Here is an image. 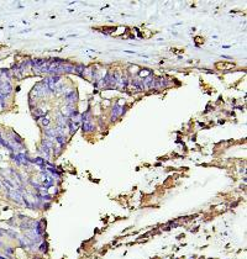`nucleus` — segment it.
<instances>
[{
    "label": "nucleus",
    "mask_w": 247,
    "mask_h": 259,
    "mask_svg": "<svg viewBox=\"0 0 247 259\" xmlns=\"http://www.w3.org/2000/svg\"><path fill=\"white\" fill-rule=\"evenodd\" d=\"M122 114H124V110H122L119 105H115V106H114V109H112L111 122H112V121H116V120H117V117H119L120 115H122Z\"/></svg>",
    "instance_id": "nucleus-1"
},
{
    "label": "nucleus",
    "mask_w": 247,
    "mask_h": 259,
    "mask_svg": "<svg viewBox=\"0 0 247 259\" xmlns=\"http://www.w3.org/2000/svg\"><path fill=\"white\" fill-rule=\"evenodd\" d=\"M94 129H95V126H94V124H93L90 120L84 121V125H83V131H84V132H90V131H94Z\"/></svg>",
    "instance_id": "nucleus-2"
},
{
    "label": "nucleus",
    "mask_w": 247,
    "mask_h": 259,
    "mask_svg": "<svg viewBox=\"0 0 247 259\" xmlns=\"http://www.w3.org/2000/svg\"><path fill=\"white\" fill-rule=\"evenodd\" d=\"M66 99H67V100H71V101L77 100V93H75V91H72V93H69V94H67V95H66Z\"/></svg>",
    "instance_id": "nucleus-3"
},
{
    "label": "nucleus",
    "mask_w": 247,
    "mask_h": 259,
    "mask_svg": "<svg viewBox=\"0 0 247 259\" xmlns=\"http://www.w3.org/2000/svg\"><path fill=\"white\" fill-rule=\"evenodd\" d=\"M41 122H42V124H41L42 126H48V120H45V119H43Z\"/></svg>",
    "instance_id": "nucleus-4"
}]
</instances>
